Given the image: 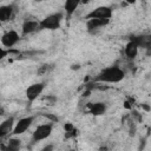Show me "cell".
Listing matches in <instances>:
<instances>
[{
  "instance_id": "cell-8",
  "label": "cell",
  "mask_w": 151,
  "mask_h": 151,
  "mask_svg": "<svg viewBox=\"0 0 151 151\" xmlns=\"http://www.w3.org/2000/svg\"><path fill=\"white\" fill-rule=\"evenodd\" d=\"M14 124L15 123H14L13 117H8L4 122H1L0 123V138H5L9 133H12L14 129Z\"/></svg>"
},
{
  "instance_id": "cell-16",
  "label": "cell",
  "mask_w": 151,
  "mask_h": 151,
  "mask_svg": "<svg viewBox=\"0 0 151 151\" xmlns=\"http://www.w3.org/2000/svg\"><path fill=\"white\" fill-rule=\"evenodd\" d=\"M21 147V139L17 137L9 138V140L6 144V150L7 151H19Z\"/></svg>"
},
{
  "instance_id": "cell-18",
  "label": "cell",
  "mask_w": 151,
  "mask_h": 151,
  "mask_svg": "<svg viewBox=\"0 0 151 151\" xmlns=\"http://www.w3.org/2000/svg\"><path fill=\"white\" fill-rule=\"evenodd\" d=\"M7 55H8V50H6L4 47H0V60H2Z\"/></svg>"
},
{
  "instance_id": "cell-9",
  "label": "cell",
  "mask_w": 151,
  "mask_h": 151,
  "mask_svg": "<svg viewBox=\"0 0 151 151\" xmlns=\"http://www.w3.org/2000/svg\"><path fill=\"white\" fill-rule=\"evenodd\" d=\"M129 41L134 42V44L138 46V48H139V47H143V48H150V45H151V38H150V35H145V34L131 35Z\"/></svg>"
},
{
  "instance_id": "cell-3",
  "label": "cell",
  "mask_w": 151,
  "mask_h": 151,
  "mask_svg": "<svg viewBox=\"0 0 151 151\" xmlns=\"http://www.w3.org/2000/svg\"><path fill=\"white\" fill-rule=\"evenodd\" d=\"M113 14L112 7L110 6H99L92 9L85 15V19H99V20H110Z\"/></svg>"
},
{
  "instance_id": "cell-21",
  "label": "cell",
  "mask_w": 151,
  "mask_h": 151,
  "mask_svg": "<svg viewBox=\"0 0 151 151\" xmlns=\"http://www.w3.org/2000/svg\"><path fill=\"white\" fill-rule=\"evenodd\" d=\"M44 117H46V118H48V119H51L52 120V123H54V122H58V117L57 116H53V114H42Z\"/></svg>"
},
{
  "instance_id": "cell-5",
  "label": "cell",
  "mask_w": 151,
  "mask_h": 151,
  "mask_svg": "<svg viewBox=\"0 0 151 151\" xmlns=\"http://www.w3.org/2000/svg\"><path fill=\"white\" fill-rule=\"evenodd\" d=\"M33 122H34V117H33V116H28V117L20 118V119L14 124V129H13L12 134L19 136V134L25 133V132L29 129V126L32 125Z\"/></svg>"
},
{
  "instance_id": "cell-26",
  "label": "cell",
  "mask_w": 151,
  "mask_h": 151,
  "mask_svg": "<svg viewBox=\"0 0 151 151\" xmlns=\"http://www.w3.org/2000/svg\"><path fill=\"white\" fill-rule=\"evenodd\" d=\"M99 151H107V147H106V146H104V147H100V149H99Z\"/></svg>"
},
{
  "instance_id": "cell-13",
  "label": "cell",
  "mask_w": 151,
  "mask_h": 151,
  "mask_svg": "<svg viewBox=\"0 0 151 151\" xmlns=\"http://www.w3.org/2000/svg\"><path fill=\"white\" fill-rule=\"evenodd\" d=\"M14 8L13 5H4L0 6V22H7L13 18Z\"/></svg>"
},
{
  "instance_id": "cell-20",
  "label": "cell",
  "mask_w": 151,
  "mask_h": 151,
  "mask_svg": "<svg viewBox=\"0 0 151 151\" xmlns=\"http://www.w3.org/2000/svg\"><path fill=\"white\" fill-rule=\"evenodd\" d=\"M47 71H48V65H42V66L38 70V73L41 74V73H45V72H47Z\"/></svg>"
},
{
  "instance_id": "cell-17",
  "label": "cell",
  "mask_w": 151,
  "mask_h": 151,
  "mask_svg": "<svg viewBox=\"0 0 151 151\" xmlns=\"http://www.w3.org/2000/svg\"><path fill=\"white\" fill-rule=\"evenodd\" d=\"M64 130H65L66 133H67V132H72V131L74 130V126H73L72 123H65V124H64Z\"/></svg>"
},
{
  "instance_id": "cell-24",
  "label": "cell",
  "mask_w": 151,
  "mask_h": 151,
  "mask_svg": "<svg viewBox=\"0 0 151 151\" xmlns=\"http://www.w3.org/2000/svg\"><path fill=\"white\" fill-rule=\"evenodd\" d=\"M71 68H72V70H79V68H80V66H79L78 64H77V65H72V66H71Z\"/></svg>"
},
{
  "instance_id": "cell-10",
  "label": "cell",
  "mask_w": 151,
  "mask_h": 151,
  "mask_svg": "<svg viewBox=\"0 0 151 151\" xmlns=\"http://www.w3.org/2000/svg\"><path fill=\"white\" fill-rule=\"evenodd\" d=\"M106 104L103 101H97V103H88L87 104V110L92 116H103L106 112Z\"/></svg>"
},
{
  "instance_id": "cell-1",
  "label": "cell",
  "mask_w": 151,
  "mask_h": 151,
  "mask_svg": "<svg viewBox=\"0 0 151 151\" xmlns=\"http://www.w3.org/2000/svg\"><path fill=\"white\" fill-rule=\"evenodd\" d=\"M125 78V71L117 65L109 66L99 72V74L94 78L96 83H119Z\"/></svg>"
},
{
  "instance_id": "cell-14",
  "label": "cell",
  "mask_w": 151,
  "mask_h": 151,
  "mask_svg": "<svg viewBox=\"0 0 151 151\" xmlns=\"http://www.w3.org/2000/svg\"><path fill=\"white\" fill-rule=\"evenodd\" d=\"M138 50L139 48L134 42L129 41L124 47V54H125V57L127 59H134L137 57V54H138Z\"/></svg>"
},
{
  "instance_id": "cell-12",
  "label": "cell",
  "mask_w": 151,
  "mask_h": 151,
  "mask_svg": "<svg viewBox=\"0 0 151 151\" xmlns=\"http://www.w3.org/2000/svg\"><path fill=\"white\" fill-rule=\"evenodd\" d=\"M38 29H40V28H39V21H37V20H25L21 26V31H22L24 35L34 33Z\"/></svg>"
},
{
  "instance_id": "cell-6",
  "label": "cell",
  "mask_w": 151,
  "mask_h": 151,
  "mask_svg": "<svg viewBox=\"0 0 151 151\" xmlns=\"http://www.w3.org/2000/svg\"><path fill=\"white\" fill-rule=\"evenodd\" d=\"M1 44L4 47H6L7 50H11L19 40H20V35L17 31L14 29H11V31H7L5 32L2 35H1Z\"/></svg>"
},
{
  "instance_id": "cell-4",
  "label": "cell",
  "mask_w": 151,
  "mask_h": 151,
  "mask_svg": "<svg viewBox=\"0 0 151 151\" xmlns=\"http://www.w3.org/2000/svg\"><path fill=\"white\" fill-rule=\"evenodd\" d=\"M52 131H53V124L52 123H45V124L38 125L37 129L32 133L33 143H38V142H41V140L48 138L51 136Z\"/></svg>"
},
{
  "instance_id": "cell-19",
  "label": "cell",
  "mask_w": 151,
  "mask_h": 151,
  "mask_svg": "<svg viewBox=\"0 0 151 151\" xmlns=\"http://www.w3.org/2000/svg\"><path fill=\"white\" fill-rule=\"evenodd\" d=\"M40 151H54V145H53V144H47V145H45Z\"/></svg>"
},
{
  "instance_id": "cell-15",
  "label": "cell",
  "mask_w": 151,
  "mask_h": 151,
  "mask_svg": "<svg viewBox=\"0 0 151 151\" xmlns=\"http://www.w3.org/2000/svg\"><path fill=\"white\" fill-rule=\"evenodd\" d=\"M78 6H79V1L78 0H67L66 2H65V5H64V8H65V11H66V15L70 18V17H72V14L76 12V9L78 8Z\"/></svg>"
},
{
  "instance_id": "cell-2",
  "label": "cell",
  "mask_w": 151,
  "mask_h": 151,
  "mask_svg": "<svg viewBox=\"0 0 151 151\" xmlns=\"http://www.w3.org/2000/svg\"><path fill=\"white\" fill-rule=\"evenodd\" d=\"M63 13L57 12V13H52L48 14L47 17H45L42 20L39 21V28L40 29H48V31H55L60 27L61 21H63Z\"/></svg>"
},
{
  "instance_id": "cell-7",
  "label": "cell",
  "mask_w": 151,
  "mask_h": 151,
  "mask_svg": "<svg viewBox=\"0 0 151 151\" xmlns=\"http://www.w3.org/2000/svg\"><path fill=\"white\" fill-rule=\"evenodd\" d=\"M45 88V83H34L32 85H29L26 91H25V96L27 98L28 101H34L44 91Z\"/></svg>"
},
{
  "instance_id": "cell-22",
  "label": "cell",
  "mask_w": 151,
  "mask_h": 151,
  "mask_svg": "<svg viewBox=\"0 0 151 151\" xmlns=\"http://www.w3.org/2000/svg\"><path fill=\"white\" fill-rule=\"evenodd\" d=\"M124 106H125V109H129V110H131V109H132V105H130V103H129V101H125V103H124Z\"/></svg>"
},
{
  "instance_id": "cell-23",
  "label": "cell",
  "mask_w": 151,
  "mask_h": 151,
  "mask_svg": "<svg viewBox=\"0 0 151 151\" xmlns=\"http://www.w3.org/2000/svg\"><path fill=\"white\" fill-rule=\"evenodd\" d=\"M142 107H143V109H144L146 112H149V111H150V106H149L147 104H143V105H142Z\"/></svg>"
},
{
  "instance_id": "cell-11",
  "label": "cell",
  "mask_w": 151,
  "mask_h": 151,
  "mask_svg": "<svg viewBox=\"0 0 151 151\" xmlns=\"http://www.w3.org/2000/svg\"><path fill=\"white\" fill-rule=\"evenodd\" d=\"M110 20H99V19H88L86 21V27L90 33H96V31L100 29V27L106 26Z\"/></svg>"
},
{
  "instance_id": "cell-25",
  "label": "cell",
  "mask_w": 151,
  "mask_h": 151,
  "mask_svg": "<svg viewBox=\"0 0 151 151\" xmlns=\"http://www.w3.org/2000/svg\"><path fill=\"white\" fill-rule=\"evenodd\" d=\"M4 113H5V109H4V107L0 105V116H2Z\"/></svg>"
}]
</instances>
